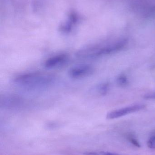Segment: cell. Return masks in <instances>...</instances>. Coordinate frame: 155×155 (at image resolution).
I'll use <instances>...</instances> for the list:
<instances>
[{
	"instance_id": "cell-9",
	"label": "cell",
	"mask_w": 155,
	"mask_h": 155,
	"mask_svg": "<svg viewBox=\"0 0 155 155\" xmlns=\"http://www.w3.org/2000/svg\"><path fill=\"white\" fill-rule=\"evenodd\" d=\"M144 98L147 99H155V92L145 95Z\"/></svg>"
},
{
	"instance_id": "cell-2",
	"label": "cell",
	"mask_w": 155,
	"mask_h": 155,
	"mask_svg": "<svg viewBox=\"0 0 155 155\" xmlns=\"http://www.w3.org/2000/svg\"><path fill=\"white\" fill-rule=\"evenodd\" d=\"M127 43V40H121L106 46L84 48L79 51V54L81 58H93L107 55L119 51L123 49Z\"/></svg>"
},
{
	"instance_id": "cell-1",
	"label": "cell",
	"mask_w": 155,
	"mask_h": 155,
	"mask_svg": "<svg viewBox=\"0 0 155 155\" xmlns=\"http://www.w3.org/2000/svg\"><path fill=\"white\" fill-rule=\"evenodd\" d=\"M53 80L54 77L49 74L32 73L19 75L14 79V82L25 88H34L50 85Z\"/></svg>"
},
{
	"instance_id": "cell-5",
	"label": "cell",
	"mask_w": 155,
	"mask_h": 155,
	"mask_svg": "<svg viewBox=\"0 0 155 155\" xmlns=\"http://www.w3.org/2000/svg\"><path fill=\"white\" fill-rule=\"evenodd\" d=\"M67 59V55L65 54L55 55L46 60L45 63V66L47 68H54L62 64Z\"/></svg>"
},
{
	"instance_id": "cell-8",
	"label": "cell",
	"mask_w": 155,
	"mask_h": 155,
	"mask_svg": "<svg viewBox=\"0 0 155 155\" xmlns=\"http://www.w3.org/2000/svg\"><path fill=\"white\" fill-rule=\"evenodd\" d=\"M147 146L150 148L155 149V136L152 137L148 140L147 142Z\"/></svg>"
},
{
	"instance_id": "cell-3",
	"label": "cell",
	"mask_w": 155,
	"mask_h": 155,
	"mask_svg": "<svg viewBox=\"0 0 155 155\" xmlns=\"http://www.w3.org/2000/svg\"><path fill=\"white\" fill-rule=\"evenodd\" d=\"M145 107V105L142 104H137L130 106L108 113L106 115V118L108 119H115L126 115L128 114L140 111Z\"/></svg>"
},
{
	"instance_id": "cell-7",
	"label": "cell",
	"mask_w": 155,
	"mask_h": 155,
	"mask_svg": "<svg viewBox=\"0 0 155 155\" xmlns=\"http://www.w3.org/2000/svg\"><path fill=\"white\" fill-rule=\"evenodd\" d=\"M117 84L121 86H124L128 84L127 78L124 75H121L118 76L116 79Z\"/></svg>"
},
{
	"instance_id": "cell-4",
	"label": "cell",
	"mask_w": 155,
	"mask_h": 155,
	"mask_svg": "<svg viewBox=\"0 0 155 155\" xmlns=\"http://www.w3.org/2000/svg\"><path fill=\"white\" fill-rule=\"evenodd\" d=\"M93 71V68L90 65H80L70 69L68 74L70 77L72 78H80L92 74Z\"/></svg>"
},
{
	"instance_id": "cell-10",
	"label": "cell",
	"mask_w": 155,
	"mask_h": 155,
	"mask_svg": "<svg viewBox=\"0 0 155 155\" xmlns=\"http://www.w3.org/2000/svg\"><path fill=\"white\" fill-rule=\"evenodd\" d=\"M129 140L136 147H140V144H139V143H138V141H137L136 139L133 138H129Z\"/></svg>"
},
{
	"instance_id": "cell-11",
	"label": "cell",
	"mask_w": 155,
	"mask_h": 155,
	"mask_svg": "<svg viewBox=\"0 0 155 155\" xmlns=\"http://www.w3.org/2000/svg\"><path fill=\"white\" fill-rule=\"evenodd\" d=\"M105 155H120L117 154L116 153H109V152H105Z\"/></svg>"
},
{
	"instance_id": "cell-6",
	"label": "cell",
	"mask_w": 155,
	"mask_h": 155,
	"mask_svg": "<svg viewBox=\"0 0 155 155\" xmlns=\"http://www.w3.org/2000/svg\"><path fill=\"white\" fill-rule=\"evenodd\" d=\"M108 89H109V85L106 83L102 84L97 87L98 92L102 95H105L108 92Z\"/></svg>"
}]
</instances>
